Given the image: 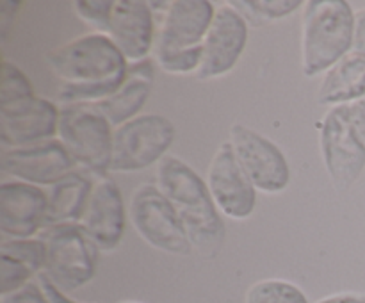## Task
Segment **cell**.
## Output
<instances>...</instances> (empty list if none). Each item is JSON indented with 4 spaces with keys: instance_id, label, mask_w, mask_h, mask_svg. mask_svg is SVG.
<instances>
[{
    "instance_id": "cell-1",
    "label": "cell",
    "mask_w": 365,
    "mask_h": 303,
    "mask_svg": "<svg viewBox=\"0 0 365 303\" xmlns=\"http://www.w3.org/2000/svg\"><path fill=\"white\" fill-rule=\"evenodd\" d=\"M50 70L61 81L59 100L66 103H98L120 89L128 61L100 32H88L46 56Z\"/></svg>"
},
{
    "instance_id": "cell-2",
    "label": "cell",
    "mask_w": 365,
    "mask_h": 303,
    "mask_svg": "<svg viewBox=\"0 0 365 303\" xmlns=\"http://www.w3.org/2000/svg\"><path fill=\"white\" fill-rule=\"evenodd\" d=\"M155 185L177 210L192 250L203 257L217 255L227 228L207 182L185 160L166 155L155 168Z\"/></svg>"
},
{
    "instance_id": "cell-3",
    "label": "cell",
    "mask_w": 365,
    "mask_h": 303,
    "mask_svg": "<svg viewBox=\"0 0 365 303\" xmlns=\"http://www.w3.org/2000/svg\"><path fill=\"white\" fill-rule=\"evenodd\" d=\"M355 11L346 0H309L302 16V71L324 75L353 50Z\"/></svg>"
},
{
    "instance_id": "cell-4",
    "label": "cell",
    "mask_w": 365,
    "mask_h": 303,
    "mask_svg": "<svg viewBox=\"0 0 365 303\" xmlns=\"http://www.w3.org/2000/svg\"><path fill=\"white\" fill-rule=\"evenodd\" d=\"M114 127L95 103H66L59 107L57 141L77 166L98 178L110 170Z\"/></svg>"
},
{
    "instance_id": "cell-5",
    "label": "cell",
    "mask_w": 365,
    "mask_h": 303,
    "mask_svg": "<svg viewBox=\"0 0 365 303\" xmlns=\"http://www.w3.org/2000/svg\"><path fill=\"white\" fill-rule=\"evenodd\" d=\"M38 237L46 246L45 273L61 291L84 287L96 273L100 250L78 223L43 227Z\"/></svg>"
},
{
    "instance_id": "cell-6",
    "label": "cell",
    "mask_w": 365,
    "mask_h": 303,
    "mask_svg": "<svg viewBox=\"0 0 365 303\" xmlns=\"http://www.w3.org/2000/svg\"><path fill=\"white\" fill-rule=\"evenodd\" d=\"M175 141V125L160 114H139L114 128L110 170L134 173L159 164Z\"/></svg>"
},
{
    "instance_id": "cell-7",
    "label": "cell",
    "mask_w": 365,
    "mask_h": 303,
    "mask_svg": "<svg viewBox=\"0 0 365 303\" xmlns=\"http://www.w3.org/2000/svg\"><path fill=\"white\" fill-rule=\"evenodd\" d=\"M127 214L132 228L146 245L171 255H191L187 232L155 184H143L132 192Z\"/></svg>"
},
{
    "instance_id": "cell-8",
    "label": "cell",
    "mask_w": 365,
    "mask_h": 303,
    "mask_svg": "<svg viewBox=\"0 0 365 303\" xmlns=\"http://www.w3.org/2000/svg\"><path fill=\"white\" fill-rule=\"evenodd\" d=\"M319 148L324 170L337 191L355 185L365 168V143L356 134L348 106L328 109L319 127Z\"/></svg>"
},
{
    "instance_id": "cell-9",
    "label": "cell",
    "mask_w": 365,
    "mask_h": 303,
    "mask_svg": "<svg viewBox=\"0 0 365 303\" xmlns=\"http://www.w3.org/2000/svg\"><path fill=\"white\" fill-rule=\"evenodd\" d=\"M228 143L253 188L264 195H278L291 182V168L284 152L266 135L242 123L228 130Z\"/></svg>"
},
{
    "instance_id": "cell-10",
    "label": "cell",
    "mask_w": 365,
    "mask_h": 303,
    "mask_svg": "<svg viewBox=\"0 0 365 303\" xmlns=\"http://www.w3.org/2000/svg\"><path fill=\"white\" fill-rule=\"evenodd\" d=\"M248 43V24L230 6L216 7L210 27L202 43V63L195 77L212 81L230 73L241 59Z\"/></svg>"
},
{
    "instance_id": "cell-11",
    "label": "cell",
    "mask_w": 365,
    "mask_h": 303,
    "mask_svg": "<svg viewBox=\"0 0 365 303\" xmlns=\"http://www.w3.org/2000/svg\"><path fill=\"white\" fill-rule=\"evenodd\" d=\"M216 7L209 0H173L164 9L157 29L153 56L155 59L178 56L202 46Z\"/></svg>"
},
{
    "instance_id": "cell-12",
    "label": "cell",
    "mask_w": 365,
    "mask_h": 303,
    "mask_svg": "<svg viewBox=\"0 0 365 303\" xmlns=\"http://www.w3.org/2000/svg\"><path fill=\"white\" fill-rule=\"evenodd\" d=\"M207 188L217 210L230 220L250 217L257 205V189L246 177L228 141L221 143L207 170Z\"/></svg>"
},
{
    "instance_id": "cell-13",
    "label": "cell",
    "mask_w": 365,
    "mask_h": 303,
    "mask_svg": "<svg viewBox=\"0 0 365 303\" xmlns=\"http://www.w3.org/2000/svg\"><path fill=\"white\" fill-rule=\"evenodd\" d=\"M77 163L57 139L38 145L6 148L0 155V171L13 180L25 184L50 185L57 184L73 173Z\"/></svg>"
},
{
    "instance_id": "cell-14",
    "label": "cell",
    "mask_w": 365,
    "mask_h": 303,
    "mask_svg": "<svg viewBox=\"0 0 365 303\" xmlns=\"http://www.w3.org/2000/svg\"><path fill=\"white\" fill-rule=\"evenodd\" d=\"M59 107L46 98L32 96L0 107V143L7 148L38 145L57 138Z\"/></svg>"
},
{
    "instance_id": "cell-15",
    "label": "cell",
    "mask_w": 365,
    "mask_h": 303,
    "mask_svg": "<svg viewBox=\"0 0 365 303\" xmlns=\"http://www.w3.org/2000/svg\"><path fill=\"white\" fill-rule=\"evenodd\" d=\"M103 34L118 46L128 64L148 59L155 45V18L145 0H113Z\"/></svg>"
},
{
    "instance_id": "cell-16",
    "label": "cell",
    "mask_w": 365,
    "mask_h": 303,
    "mask_svg": "<svg viewBox=\"0 0 365 303\" xmlns=\"http://www.w3.org/2000/svg\"><path fill=\"white\" fill-rule=\"evenodd\" d=\"M48 195L18 180L0 184V234L4 239L36 237L45 227Z\"/></svg>"
},
{
    "instance_id": "cell-17",
    "label": "cell",
    "mask_w": 365,
    "mask_h": 303,
    "mask_svg": "<svg viewBox=\"0 0 365 303\" xmlns=\"http://www.w3.org/2000/svg\"><path fill=\"white\" fill-rule=\"evenodd\" d=\"M127 209L120 188L109 177L96 178L81 227L100 252H113L121 242Z\"/></svg>"
},
{
    "instance_id": "cell-18",
    "label": "cell",
    "mask_w": 365,
    "mask_h": 303,
    "mask_svg": "<svg viewBox=\"0 0 365 303\" xmlns=\"http://www.w3.org/2000/svg\"><path fill=\"white\" fill-rule=\"evenodd\" d=\"M155 66L150 59L128 64V73L116 93L102 102L95 103L96 109L110 121L114 128L125 121L139 116V111L148 102L153 86Z\"/></svg>"
},
{
    "instance_id": "cell-19",
    "label": "cell",
    "mask_w": 365,
    "mask_h": 303,
    "mask_svg": "<svg viewBox=\"0 0 365 303\" xmlns=\"http://www.w3.org/2000/svg\"><path fill=\"white\" fill-rule=\"evenodd\" d=\"M95 182L73 171L63 180L53 184L48 192V205L45 212V227L52 225L81 223L88 207Z\"/></svg>"
},
{
    "instance_id": "cell-20",
    "label": "cell",
    "mask_w": 365,
    "mask_h": 303,
    "mask_svg": "<svg viewBox=\"0 0 365 303\" xmlns=\"http://www.w3.org/2000/svg\"><path fill=\"white\" fill-rule=\"evenodd\" d=\"M365 96V59L348 56L324 73L317 102L327 107L349 106Z\"/></svg>"
},
{
    "instance_id": "cell-21",
    "label": "cell",
    "mask_w": 365,
    "mask_h": 303,
    "mask_svg": "<svg viewBox=\"0 0 365 303\" xmlns=\"http://www.w3.org/2000/svg\"><path fill=\"white\" fill-rule=\"evenodd\" d=\"M228 4L252 27H264L271 21L291 16L294 11L303 7L299 0H230Z\"/></svg>"
},
{
    "instance_id": "cell-22",
    "label": "cell",
    "mask_w": 365,
    "mask_h": 303,
    "mask_svg": "<svg viewBox=\"0 0 365 303\" xmlns=\"http://www.w3.org/2000/svg\"><path fill=\"white\" fill-rule=\"evenodd\" d=\"M246 303H309L307 294L296 284L282 278L259 280L246 291Z\"/></svg>"
},
{
    "instance_id": "cell-23",
    "label": "cell",
    "mask_w": 365,
    "mask_h": 303,
    "mask_svg": "<svg viewBox=\"0 0 365 303\" xmlns=\"http://www.w3.org/2000/svg\"><path fill=\"white\" fill-rule=\"evenodd\" d=\"M0 255H7L11 259L18 260V262L25 264L38 277L45 269L46 246L38 235L29 239H2V242H0Z\"/></svg>"
},
{
    "instance_id": "cell-24",
    "label": "cell",
    "mask_w": 365,
    "mask_h": 303,
    "mask_svg": "<svg viewBox=\"0 0 365 303\" xmlns=\"http://www.w3.org/2000/svg\"><path fill=\"white\" fill-rule=\"evenodd\" d=\"M34 89L27 75L16 64L4 61L2 63V81H0V107L32 98Z\"/></svg>"
},
{
    "instance_id": "cell-25",
    "label": "cell",
    "mask_w": 365,
    "mask_h": 303,
    "mask_svg": "<svg viewBox=\"0 0 365 303\" xmlns=\"http://www.w3.org/2000/svg\"><path fill=\"white\" fill-rule=\"evenodd\" d=\"M36 277L34 271L25 264L11 259L7 255H0V296H9L20 291Z\"/></svg>"
},
{
    "instance_id": "cell-26",
    "label": "cell",
    "mask_w": 365,
    "mask_h": 303,
    "mask_svg": "<svg viewBox=\"0 0 365 303\" xmlns=\"http://www.w3.org/2000/svg\"><path fill=\"white\" fill-rule=\"evenodd\" d=\"M73 7L77 16L84 24H88L93 32H100V34L106 32L113 0H77Z\"/></svg>"
},
{
    "instance_id": "cell-27",
    "label": "cell",
    "mask_w": 365,
    "mask_h": 303,
    "mask_svg": "<svg viewBox=\"0 0 365 303\" xmlns=\"http://www.w3.org/2000/svg\"><path fill=\"white\" fill-rule=\"evenodd\" d=\"M2 303H50L46 299V296L43 294L41 287H39L38 282H29L25 287H21L20 291L13 292L9 296H4Z\"/></svg>"
},
{
    "instance_id": "cell-28",
    "label": "cell",
    "mask_w": 365,
    "mask_h": 303,
    "mask_svg": "<svg viewBox=\"0 0 365 303\" xmlns=\"http://www.w3.org/2000/svg\"><path fill=\"white\" fill-rule=\"evenodd\" d=\"M36 278H38V284L39 287H41L43 294L46 296V299H48L50 303H82V302H77V299L70 298L68 292L61 291V289L57 287V285L53 284L45 273H39Z\"/></svg>"
},
{
    "instance_id": "cell-29",
    "label": "cell",
    "mask_w": 365,
    "mask_h": 303,
    "mask_svg": "<svg viewBox=\"0 0 365 303\" xmlns=\"http://www.w3.org/2000/svg\"><path fill=\"white\" fill-rule=\"evenodd\" d=\"M351 53L365 59V7L355 13V36H353Z\"/></svg>"
},
{
    "instance_id": "cell-30",
    "label": "cell",
    "mask_w": 365,
    "mask_h": 303,
    "mask_svg": "<svg viewBox=\"0 0 365 303\" xmlns=\"http://www.w3.org/2000/svg\"><path fill=\"white\" fill-rule=\"evenodd\" d=\"M20 7L21 2H11V0L0 4V36H2V39H6L9 34V29L14 24V16L20 11Z\"/></svg>"
},
{
    "instance_id": "cell-31",
    "label": "cell",
    "mask_w": 365,
    "mask_h": 303,
    "mask_svg": "<svg viewBox=\"0 0 365 303\" xmlns=\"http://www.w3.org/2000/svg\"><path fill=\"white\" fill-rule=\"evenodd\" d=\"M349 118H351V123L355 127L356 134L360 135V139L365 143V96L364 98L356 100V102L349 103Z\"/></svg>"
},
{
    "instance_id": "cell-32",
    "label": "cell",
    "mask_w": 365,
    "mask_h": 303,
    "mask_svg": "<svg viewBox=\"0 0 365 303\" xmlns=\"http://www.w3.org/2000/svg\"><path fill=\"white\" fill-rule=\"evenodd\" d=\"M316 303H365V294H360V292H337V294H330L327 298L317 299Z\"/></svg>"
},
{
    "instance_id": "cell-33",
    "label": "cell",
    "mask_w": 365,
    "mask_h": 303,
    "mask_svg": "<svg viewBox=\"0 0 365 303\" xmlns=\"http://www.w3.org/2000/svg\"><path fill=\"white\" fill-rule=\"evenodd\" d=\"M120 303H141V302H134V299H125V302H120Z\"/></svg>"
}]
</instances>
